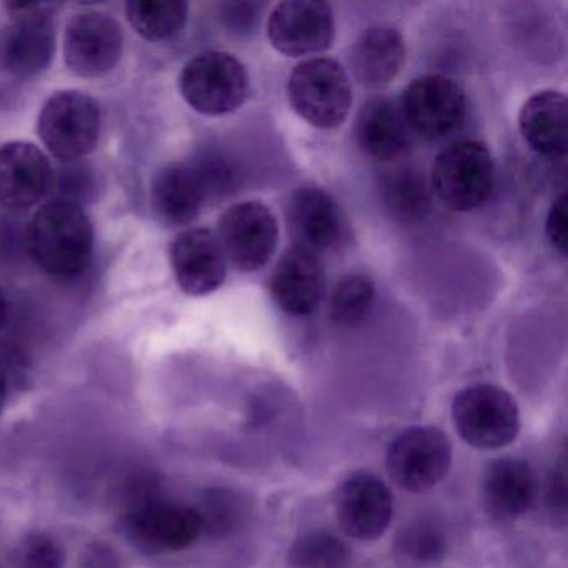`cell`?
Masks as SVG:
<instances>
[{
  "mask_svg": "<svg viewBox=\"0 0 568 568\" xmlns=\"http://www.w3.org/2000/svg\"><path fill=\"white\" fill-rule=\"evenodd\" d=\"M36 264L52 277L71 278L88 268L94 251V229L81 205L68 199L39 207L28 229Z\"/></svg>",
  "mask_w": 568,
  "mask_h": 568,
  "instance_id": "cell-1",
  "label": "cell"
},
{
  "mask_svg": "<svg viewBox=\"0 0 568 568\" xmlns=\"http://www.w3.org/2000/svg\"><path fill=\"white\" fill-rule=\"evenodd\" d=\"M267 32L272 45L288 58L321 54L335 39L334 12L321 0H287L272 11Z\"/></svg>",
  "mask_w": 568,
  "mask_h": 568,
  "instance_id": "cell-14",
  "label": "cell"
},
{
  "mask_svg": "<svg viewBox=\"0 0 568 568\" xmlns=\"http://www.w3.org/2000/svg\"><path fill=\"white\" fill-rule=\"evenodd\" d=\"M387 471L392 481L412 494L437 487L452 467V444L447 435L430 425L400 432L387 448Z\"/></svg>",
  "mask_w": 568,
  "mask_h": 568,
  "instance_id": "cell-9",
  "label": "cell"
},
{
  "mask_svg": "<svg viewBox=\"0 0 568 568\" xmlns=\"http://www.w3.org/2000/svg\"><path fill=\"white\" fill-rule=\"evenodd\" d=\"M262 9L254 2H227L221 6L222 24L232 34H251L261 21Z\"/></svg>",
  "mask_w": 568,
  "mask_h": 568,
  "instance_id": "cell-30",
  "label": "cell"
},
{
  "mask_svg": "<svg viewBox=\"0 0 568 568\" xmlns=\"http://www.w3.org/2000/svg\"><path fill=\"white\" fill-rule=\"evenodd\" d=\"M6 315H8V302H6L4 292L0 291V328L4 325Z\"/></svg>",
  "mask_w": 568,
  "mask_h": 568,
  "instance_id": "cell-33",
  "label": "cell"
},
{
  "mask_svg": "<svg viewBox=\"0 0 568 568\" xmlns=\"http://www.w3.org/2000/svg\"><path fill=\"white\" fill-rule=\"evenodd\" d=\"M348 61L355 79L365 88L387 85L404 65V38L392 26H375L357 39Z\"/></svg>",
  "mask_w": 568,
  "mask_h": 568,
  "instance_id": "cell-23",
  "label": "cell"
},
{
  "mask_svg": "<svg viewBox=\"0 0 568 568\" xmlns=\"http://www.w3.org/2000/svg\"><path fill=\"white\" fill-rule=\"evenodd\" d=\"M348 560L351 548L331 531H308L298 537L288 550L292 568H344Z\"/></svg>",
  "mask_w": 568,
  "mask_h": 568,
  "instance_id": "cell-28",
  "label": "cell"
},
{
  "mask_svg": "<svg viewBox=\"0 0 568 568\" xmlns=\"http://www.w3.org/2000/svg\"><path fill=\"white\" fill-rule=\"evenodd\" d=\"M8 377H6L4 368L0 367V414L4 410L6 400H8Z\"/></svg>",
  "mask_w": 568,
  "mask_h": 568,
  "instance_id": "cell-32",
  "label": "cell"
},
{
  "mask_svg": "<svg viewBox=\"0 0 568 568\" xmlns=\"http://www.w3.org/2000/svg\"><path fill=\"white\" fill-rule=\"evenodd\" d=\"M211 197L197 162H172L152 179L151 202L159 221L169 227L192 224Z\"/></svg>",
  "mask_w": 568,
  "mask_h": 568,
  "instance_id": "cell-18",
  "label": "cell"
},
{
  "mask_svg": "<svg viewBox=\"0 0 568 568\" xmlns=\"http://www.w3.org/2000/svg\"><path fill=\"white\" fill-rule=\"evenodd\" d=\"M385 211L398 224H420L430 212V195L424 175L415 169L387 172L381 184Z\"/></svg>",
  "mask_w": 568,
  "mask_h": 568,
  "instance_id": "cell-25",
  "label": "cell"
},
{
  "mask_svg": "<svg viewBox=\"0 0 568 568\" xmlns=\"http://www.w3.org/2000/svg\"><path fill=\"white\" fill-rule=\"evenodd\" d=\"M132 28L148 41H165L187 21L189 6L182 0H131L125 6Z\"/></svg>",
  "mask_w": 568,
  "mask_h": 568,
  "instance_id": "cell-26",
  "label": "cell"
},
{
  "mask_svg": "<svg viewBox=\"0 0 568 568\" xmlns=\"http://www.w3.org/2000/svg\"><path fill=\"white\" fill-rule=\"evenodd\" d=\"M392 555L400 568H437L447 555V535L432 518H415L398 528Z\"/></svg>",
  "mask_w": 568,
  "mask_h": 568,
  "instance_id": "cell-24",
  "label": "cell"
},
{
  "mask_svg": "<svg viewBox=\"0 0 568 568\" xmlns=\"http://www.w3.org/2000/svg\"><path fill=\"white\" fill-rule=\"evenodd\" d=\"M455 430L470 447L498 450L520 432V408L505 388L475 384L458 392L452 404Z\"/></svg>",
  "mask_w": 568,
  "mask_h": 568,
  "instance_id": "cell-3",
  "label": "cell"
},
{
  "mask_svg": "<svg viewBox=\"0 0 568 568\" xmlns=\"http://www.w3.org/2000/svg\"><path fill=\"white\" fill-rule=\"evenodd\" d=\"M121 525L125 538L149 555L189 550L205 535L199 507L159 497L128 508Z\"/></svg>",
  "mask_w": 568,
  "mask_h": 568,
  "instance_id": "cell-2",
  "label": "cell"
},
{
  "mask_svg": "<svg viewBox=\"0 0 568 568\" xmlns=\"http://www.w3.org/2000/svg\"><path fill=\"white\" fill-rule=\"evenodd\" d=\"M287 224L295 247L315 255L341 247L347 237L344 211L321 187H302L292 194L287 205Z\"/></svg>",
  "mask_w": 568,
  "mask_h": 568,
  "instance_id": "cell-15",
  "label": "cell"
},
{
  "mask_svg": "<svg viewBox=\"0 0 568 568\" xmlns=\"http://www.w3.org/2000/svg\"><path fill=\"white\" fill-rule=\"evenodd\" d=\"M495 164L487 145L464 141L450 145L435 159L432 191L450 211L468 212L490 197Z\"/></svg>",
  "mask_w": 568,
  "mask_h": 568,
  "instance_id": "cell-5",
  "label": "cell"
},
{
  "mask_svg": "<svg viewBox=\"0 0 568 568\" xmlns=\"http://www.w3.org/2000/svg\"><path fill=\"white\" fill-rule=\"evenodd\" d=\"M287 91L294 111L315 128H338L351 114V79L334 59L301 62L292 71Z\"/></svg>",
  "mask_w": 568,
  "mask_h": 568,
  "instance_id": "cell-4",
  "label": "cell"
},
{
  "mask_svg": "<svg viewBox=\"0 0 568 568\" xmlns=\"http://www.w3.org/2000/svg\"><path fill=\"white\" fill-rule=\"evenodd\" d=\"M537 490V475L521 458H495L485 467L481 501L494 520L514 521L527 514L535 504Z\"/></svg>",
  "mask_w": 568,
  "mask_h": 568,
  "instance_id": "cell-20",
  "label": "cell"
},
{
  "mask_svg": "<svg viewBox=\"0 0 568 568\" xmlns=\"http://www.w3.org/2000/svg\"><path fill=\"white\" fill-rule=\"evenodd\" d=\"M374 281L364 274L341 278L331 297V318L341 327H357L371 314L375 304Z\"/></svg>",
  "mask_w": 568,
  "mask_h": 568,
  "instance_id": "cell-27",
  "label": "cell"
},
{
  "mask_svg": "<svg viewBox=\"0 0 568 568\" xmlns=\"http://www.w3.org/2000/svg\"><path fill=\"white\" fill-rule=\"evenodd\" d=\"M400 109L412 134L425 141H440L464 124L467 99L452 79L424 75L405 88Z\"/></svg>",
  "mask_w": 568,
  "mask_h": 568,
  "instance_id": "cell-10",
  "label": "cell"
},
{
  "mask_svg": "<svg viewBox=\"0 0 568 568\" xmlns=\"http://www.w3.org/2000/svg\"><path fill=\"white\" fill-rule=\"evenodd\" d=\"M179 88L194 111L204 115L231 114L247 99L248 74L234 55L204 52L184 65Z\"/></svg>",
  "mask_w": 568,
  "mask_h": 568,
  "instance_id": "cell-7",
  "label": "cell"
},
{
  "mask_svg": "<svg viewBox=\"0 0 568 568\" xmlns=\"http://www.w3.org/2000/svg\"><path fill=\"white\" fill-rule=\"evenodd\" d=\"M54 184L48 155L31 142L14 141L0 148V204L26 211L44 201Z\"/></svg>",
  "mask_w": 568,
  "mask_h": 568,
  "instance_id": "cell-16",
  "label": "cell"
},
{
  "mask_svg": "<svg viewBox=\"0 0 568 568\" xmlns=\"http://www.w3.org/2000/svg\"><path fill=\"white\" fill-rule=\"evenodd\" d=\"M124 51L121 24L104 12H82L69 21L64 36L65 64L79 78L109 74Z\"/></svg>",
  "mask_w": 568,
  "mask_h": 568,
  "instance_id": "cell-12",
  "label": "cell"
},
{
  "mask_svg": "<svg viewBox=\"0 0 568 568\" xmlns=\"http://www.w3.org/2000/svg\"><path fill=\"white\" fill-rule=\"evenodd\" d=\"M101 108L81 91H59L42 105L38 132L54 158L71 162L94 151L101 135Z\"/></svg>",
  "mask_w": 568,
  "mask_h": 568,
  "instance_id": "cell-6",
  "label": "cell"
},
{
  "mask_svg": "<svg viewBox=\"0 0 568 568\" xmlns=\"http://www.w3.org/2000/svg\"><path fill=\"white\" fill-rule=\"evenodd\" d=\"M354 131L358 148L375 161H395L410 145V131L400 104L392 99L368 101L358 112Z\"/></svg>",
  "mask_w": 568,
  "mask_h": 568,
  "instance_id": "cell-21",
  "label": "cell"
},
{
  "mask_svg": "<svg viewBox=\"0 0 568 568\" xmlns=\"http://www.w3.org/2000/svg\"><path fill=\"white\" fill-rule=\"evenodd\" d=\"M520 132L525 142L544 158H561L568 148V102L561 92L531 95L521 108Z\"/></svg>",
  "mask_w": 568,
  "mask_h": 568,
  "instance_id": "cell-22",
  "label": "cell"
},
{
  "mask_svg": "<svg viewBox=\"0 0 568 568\" xmlns=\"http://www.w3.org/2000/svg\"><path fill=\"white\" fill-rule=\"evenodd\" d=\"M335 518L347 537L375 540L394 515L390 488L371 471H355L341 481L334 495Z\"/></svg>",
  "mask_w": 568,
  "mask_h": 568,
  "instance_id": "cell-13",
  "label": "cell"
},
{
  "mask_svg": "<svg viewBox=\"0 0 568 568\" xmlns=\"http://www.w3.org/2000/svg\"><path fill=\"white\" fill-rule=\"evenodd\" d=\"M171 264L179 287L202 297L224 284L227 261L217 234L209 229H187L171 245Z\"/></svg>",
  "mask_w": 568,
  "mask_h": 568,
  "instance_id": "cell-17",
  "label": "cell"
},
{
  "mask_svg": "<svg viewBox=\"0 0 568 568\" xmlns=\"http://www.w3.org/2000/svg\"><path fill=\"white\" fill-rule=\"evenodd\" d=\"M547 235L555 251L567 255V195L565 194L558 195L548 211Z\"/></svg>",
  "mask_w": 568,
  "mask_h": 568,
  "instance_id": "cell-31",
  "label": "cell"
},
{
  "mask_svg": "<svg viewBox=\"0 0 568 568\" xmlns=\"http://www.w3.org/2000/svg\"><path fill=\"white\" fill-rule=\"evenodd\" d=\"M64 548L44 531L26 535L16 547L14 568H64Z\"/></svg>",
  "mask_w": 568,
  "mask_h": 568,
  "instance_id": "cell-29",
  "label": "cell"
},
{
  "mask_svg": "<svg viewBox=\"0 0 568 568\" xmlns=\"http://www.w3.org/2000/svg\"><path fill=\"white\" fill-rule=\"evenodd\" d=\"M12 19L0 29V71L12 78H34L55 52L54 14L48 4H9Z\"/></svg>",
  "mask_w": 568,
  "mask_h": 568,
  "instance_id": "cell-8",
  "label": "cell"
},
{
  "mask_svg": "<svg viewBox=\"0 0 568 568\" xmlns=\"http://www.w3.org/2000/svg\"><path fill=\"white\" fill-rule=\"evenodd\" d=\"M277 307L292 317H305L317 311L325 294V272L321 257L292 247L282 255L268 282Z\"/></svg>",
  "mask_w": 568,
  "mask_h": 568,
  "instance_id": "cell-19",
  "label": "cell"
},
{
  "mask_svg": "<svg viewBox=\"0 0 568 568\" xmlns=\"http://www.w3.org/2000/svg\"><path fill=\"white\" fill-rule=\"evenodd\" d=\"M217 239L225 261L237 271L255 272L268 264L277 248V221L267 205L244 202L222 215Z\"/></svg>",
  "mask_w": 568,
  "mask_h": 568,
  "instance_id": "cell-11",
  "label": "cell"
}]
</instances>
